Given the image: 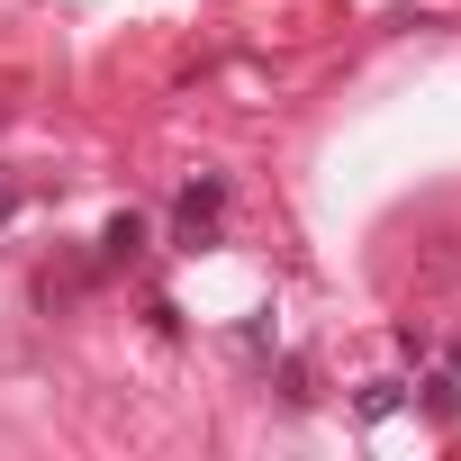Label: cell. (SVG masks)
Instances as JSON below:
<instances>
[{
	"label": "cell",
	"instance_id": "cell-1",
	"mask_svg": "<svg viewBox=\"0 0 461 461\" xmlns=\"http://www.w3.org/2000/svg\"><path fill=\"white\" fill-rule=\"evenodd\" d=\"M217 208H226V181H217V172L181 190V245H190V254H199V245H217Z\"/></svg>",
	"mask_w": 461,
	"mask_h": 461
},
{
	"label": "cell",
	"instance_id": "cell-2",
	"mask_svg": "<svg viewBox=\"0 0 461 461\" xmlns=\"http://www.w3.org/2000/svg\"><path fill=\"white\" fill-rule=\"evenodd\" d=\"M100 245H109V263H136V254H145V217H136V208H118Z\"/></svg>",
	"mask_w": 461,
	"mask_h": 461
},
{
	"label": "cell",
	"instance_id": "cell-3",
	"mask_svg": "<svg viewBox=\"0 0 461 461\" xmlns=\"http://www.w3.org/2000/svg\"><path fill=\"white\" fill-rule=\"evenodd\" d=\"M10 208H19V190H10V181H0V217H10Z\"/></svg>",
	"mask_w": 461,
	"mask_h": 461
}]
</instances>
